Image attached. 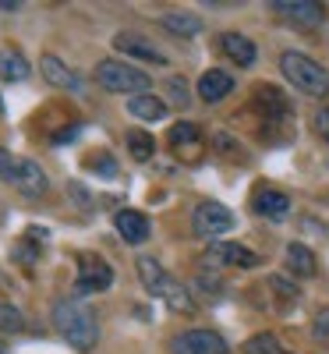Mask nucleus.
<instances>
[{"label":"nucleus","mask_w":329,"mask_h":354,"mask_svg":"<svg viewBox=\"0 0 329 354\" xmlns=\"http://www.w3.org/2000/svg\"><path fill=\"white\" fill-rule=\"evenodd\" d=\"M53 326H57V333H61L82 354L96 351V344H100V322H96L93 308H85L75 298H61V301L53 305Z\"/></svg>","instance_id":"1"},{"label":"nucleus","mask_w":329,"mask_h":354,"mask_svg":"<svg viewBox=\"0 0 329 354\" xmlns=\"http://www.w3.org/2000/svg\"><path fill=\"white\" fill-rule=\"evenodd\" d=\"M280 71H283V78L297 88V93L315 96V100L329 96V71L319 61H312L308 53H301V50L280 53Z\"/></svg>","instance_id":"2"},{"label":"nucleus","mask_w":329,"mask_h":354,"mask_svg":"<svg viewBox=\"0 0 329 354\" xmlns=\"http://www.w3.org/2000/svg\"><path fill=\"white\" fill-rule=\"evenodd\" d=\"M96 82L106 93H138V96H145L149 85H153V78L145 71H138L135 64H124V61H100Z\"/></svg>","instance_id":"3"},{"label":"nucleus","mask_w":329,"mask_h":354,"mask_svg":"<svg viewBox=\"0 0 329 354\" xmlns=\"http://www.w3.org/2000/svg\"><path fill=\"white\" fill-rule=\"evenodd\" d=\"M113 283V270L110 262L93 255V252H82L78 255V277H75V294H100Z\"/></svg>","instance_id":"4"},{"label":"nucleus","mask_w":329,"mask_h":354,"mask_svg":"<svg viewBox=\"0 0 329 354\" xmlns=\"http://www.w3.org/2000/svg\"><path fill=\"white\" fill-rule=\"evenodd\" d=\"M191 227H195L198 238L213 241L216 234L234 230V213L227 209V205H220V202H202L198 209H195V216H191Z\"/></svg>","instance_id":"5"},{"label":"nucleus","mask_w":329,"mask_h":354,"mask_svg":"<svg viewBox=\"0 0 329 354\" xmlns=\"http://www.w3.org/2000/svg\"><path fill=\"white\" fill-rule=\"evenodd\" d=\"M170 354H227V344L213 330H185L170 340Z\"/></svg>","instance_id":"6"},{"label":"nucleus","mask_w":329,"mask_h":354,"mask_svg":"<svg viewBox=\"0 0 329 354\" xmlns=\"http://www.w3.org/2000/svg\"><path fill=\"white\" fill-rule=\"evenodd\" d=\"M113 50H121V53L135 57V61H145V64H167V53L156 43H149L145 36H135V32L113 36Z\"/></svg>","instance_id":"7"},{"label":"nucleus","mask_w":329,"mask_h":354,"mask_svg":"<svg viewBox=\"0 0 329 354\" xmlns=\"http://www.w3.org/2000/svg\"><path fill=\"white\" fill-rule=\"evenodd\" d=\"M8 185H15L18 192H25V195H43L46 188H50V181H46V174H43V167L36 163V160H18V167H15V174H11V181Z\"/></svg>","instance_id":"8"},{"label":"nucleus","mask_w":329,"mask_h":354,"mask_svg":"<svg viewBox=\"0 0 329 354\" xmlns=\"http://www.w3.org/2000/svg\"><path fill=\"white\" fill-rule=\"evenodd\" d=\"M113 227L128 245H142V241H149V234H153V223H149V216L138 213V209H121L113 216Z\"/></svg>","instance_id":"9"},{"label":"nucleus","mask_w":329,"mask_h":354,"mask_svg":"<svg viewBox=\"0 0 329 354\" xmlns=\"http://www.w3.org/2000/svg\"><path fill=\"white\" fill-rule=\"evenodd\" d=\"M39 71L43 78L53 85V88H71V93H82V78L61 61V57H53V53H43V61H39Z\"/></svg>","instance_id":"10"},{"label":"nucleus","mask_w":329,"mask_h":354,"mask_svg":"<svg viewBox=\"0 0 329 354\" xmlns=\"http://www.w3.org/2000/svg\"><path fill=\"white\" fill-rule=\"evenodd\" d=\"M252 205H255V213H258V216L276 220V223L290 216V198H287L283 192H276V188H258L255 198H252Z\"/></svg>","instance_id":"11"},{"label":"nucleus","mask_w":329,"mask_h":354,"mask_svg":"<svg viewBox=\"0 0 329 354\" xmlns=\"http://www.w3.org/2000/svg\"><path fill=\"white\" fill-rule=\"evenodd\" d=\"M138 277H142L145 290L153 294V298H160V301H163V294H167L170 283H173V277L163 270V266H160L153 255H142V259H138Z\"/></svg>","instance_id":"12"},{"label":"nucleus","mask_w":329,"mask_h":354,"mask_svg":"<svg viewBox=\"0 0 329 354\" xmlns=\"http://www.w3.org/2000/svg\"><path fill=\"white\" fill-rule=\"evenodd\" d=\"M209 259L220 262V266H241V270H252V266H258V255L245 245H234V241H216L213 248H209Z\"/></svg>","instance_id":"13"},{"label":"nucleus","mask_w":329,"mask_h":354,"mask_svg":"<svg viewBox=\"0 0 329 354\" xmlns=\"http://www.w3.org/2000/svg\"><path fill=\"white\" fill-rule=\"evenodd\" d=\"M234 93V78L223 71V68H213V71H205L202 78H198V96H202V103H220V100H227Z\"/></svg>","instance_id":"14"},{"label":"nucleus","mask_w":329,"mask_h":354,"mask_svg":"<svg viewBox=\"0 0 329 354\" xmlns=\"http://www.w3.org/2000/svg\"><path fill=\"white\" fill-rule=\"evenodd\" d=\"M273 11L294 18V21H301V25H319L322 21V4H315V0H276V4H269Z\"/></svg>","instance_id":"15"},{"label":"nucleus","mask_w":329,"mask_h":354,"mask_svg":"<svg viewBox=\"0 0 329 354\" xmlns=\"http://www.w3.org/2000/svg\"><path fill=\"white\" fill-rule=\"evenodd\" d=\"M220 46H223V53L230 57V61L241 64V68H252L255 57H258L255 43H252L248 36H241V32H223V36H220Z\"/></svg>","instance_id":"16"},{"label":"nucleus","mask_w":329,"mask_h":354,"mask_svg":"<svg viewBox=\"0 0 329 354\" xmlns=\"http://www.w3.org/2000/svg\"><path fill=\"white\" fill-rule=\"evenodd\" d=\"M160 21H163V28H167L170 36H181V39H191V36H198L202 28H205L202 18L198 15H188V11H170Z\"/></svg>","instance_id":"17"},{"label":"nucleus","mask_w":329,"mask_h":354,"mask_svg":"<svg viewBox=\"0 0 329 354\" xmlns=\"http://www.w3.org/2000/svg\"><path fill=\"white\" fill-rule=\"evenodd\" d=\"M128 113L135 117V121H163L167 117V103L153 93H145V96H131L128 100Z\"/></svg>","instance_id":"18"},{"label":"nucleus","mask_w":329,"mask_h":354,"mask_svg":"<svg viewBox=\"0 0 329 354\" xmlns=\"http://www.w3.org/2000/svg\"><path fill=\"white\" fill-rule=\"evenodd\" d=\"M287 266H290V273H297V277H315V252L308 248V245H301V241H290L287 245Z\"/></svg>","instance_id":"19"},{"label":"nucleus","mask_w":329,"mask_h":354,"mask_svg":"<svg viewBox=\"0 0 329 354\" xmlns=\"http://www.w3.org/2000/svg\"><path fill=\"white\" fill-rule=\"evenodd\" d=\"M28 71H32V68H28V61L18 50L0 46V78H4V82H25Z\"/></svg>","instance_id":"20"},{"label":"nucleus","mask_w":329,"mask_h":354,"mask_svg":"<svg viewBox=\"0 0 329 354\" xmlns=\"http://www.w3.org/2000/svg\"><path fill=\"white\" fill-rule=\"evenodd\" d=\"M124 142H128V153H131V160H138V163L153 160V153H156V138L149 135V131H142V128H131Z\"/></svg>","instance_id":"21"},{"label":"nucleus","mask_w":329,"mask_h":354,"mask_svg":"<svg viewBox=\"0 0 329 354\" xmlns=\"http://www.w3.org/2000/svg\"><path fill=\"white\" fill-rule=\"evenodd\" d=\"M170 145L177 153H188V149H195L198 145V124H191V121H177V124H170Z\"/></svg>","instance_id":"22"},{"label":"nucleus","mask_w":329,"mask_h":354,"mask_svg":"<svg viewBox=\"0 0 329 354\" xmlns=\"http://www.w3.org/2000/svg\"><path fill=\"white\" fill-rule=\"evenodd\" d=\"M245 354H290L283 344H280V337H273V333H255L248 344H245Z\"/></svg>","instance_id":"23"},{"label":"nucleus","mask_w":329,"mask_h":354,"mask_svg":"<svg viewBox=\"0 0 329 354\" xmlns=\"http://www.w3.org/2000/svg\"><path fill=\"white\" fill-rule=\"evenodd\" d=\"M21 330H25V315L11 301H0V333H21Z\"/></svg>","instance_id":"24"},{"label":"nucleus","mask_w":329,"mask_h":354,"mask_svg":"<svg viewBox=\"0 0 329 354\" xmlns=\"http://www.w3.org/2000/svg\"><path fill=\"white\" fill-rule=\"evenodd\" d=\"M15 167H18V156H11V153L4 149V145H0V177H4V181H11Z\"/></svg>","instance_id":"25"},{"label":"nucleus","mask_w":329,"mask_h":354,"mask_svg":"<svg viewBox=\"0 0 329 354\" xmlns=\"http://www.w3.org/2000/svg\"><path fill=\"white\" fill-rule=\"evenodd\" d=\"M195 283H198V287H205L209 298H220V294H223V283H220V280H213L209 273H198V280H195Z\"/></svg>","instance_id":"26"},{"label":"nucleus","mask_w":329,"mask_h":354,"mask_svg":"<svg viewBox=\"0 0 329 354\" xmlns=\"http://www.w3.org/2000/svg\"><path fill=\"white\" fill-rule=\"evenodd\" d=\"M269 287H273V290H280V294H283L287 301H294V298H297V290H294V283H287L283 277H269Z\"/></svg>","instance_id":"27"},{"label":"nucleus","mask_w":329,"mask_h":354,"mask_svg":"<svg viewBox=\"0 0 329 354\" xmlns=\"http://www.w3.org/2000/svg\"><path fill=\"white\" fill-rule=\"evenodd\" d=\"M315 131H319V135H322V138L329 142V106L315 113Z\"/></svg>","instance_id":"28"},{"label":"nucleus","mask_w":329,"mask_h":354,"mask_svg":"<svg viewBox=\"0 0 329 354\" xmlns=\"http://www.w3.org/2000/svg\"><path fill=\"white\" fill-rule=\"evenodd\" d=\"M15 255H18V259H25V262H36L39 248H36V245H28V241H21V245L15 248Z\"/></svg>","instance_id":"29"},{"label":"nucleus","mask_w":329,"mask_h":354,"mask_svg":"<svg viewBox=\"0 0 329 354\" xmlns=\"http://www.w3.org/2000/svg\"><path fill=\"white\" fill-rule=\"evenodd\" d=\"M170 93H173V103H177V106H185V103H188V96H185V82H181V78H173V82H170Z\"/></svg>","instance_id":"30"},{"label":"nucleus","mask_w":329,"mask_h":354,"mask_svg":"<svg viewBox=\"0 0 329 354\" xmlns=\"http://www.w3.org/2000/svg\"><path fill=\"white\" fill-rule=\"evenodd\" d=\"M315 337H319V340L329 337V312H322V315L315 319Z\"/></svg>","instance_id":"31"},{"label":"nucleus","mask_w":329,"mask_h":354,"mask_svg":"<svg viewBox=\"0 0 329 354\" xmlns=\"http://www.w3.org/2000/svg\"><path fill=\"white\" fill-rule=\"evenodd\" d=\"M21 4H18V0H0V11H18Z\"/></svg>","instance_id":"32"},{"label":"nucleus","mask_w":329,"mask_h":354,"mask_svg":"<svg viewBox=\"0 0 329 354\" xmlns=\"http://www.w3.org/2000/svg\"><path fill=\"white\" fill-rule=\"evenodd\" d=\"M0 117H4V96H0Z\"/></svg>","instance_id":"33"}]
</instances>
